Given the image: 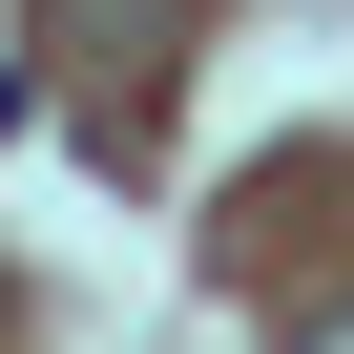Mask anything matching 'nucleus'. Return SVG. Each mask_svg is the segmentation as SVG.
I'll return each instance as SVG.
<instances>
[{"label":"nucleus","mask_w":354,"mask_h":354,"mask_svg":"<svg viewBox=\"0 0 354 354\" xmlns=\"http://www.w3.org/2000/svg\"><path fill=\"white\" fill-rule=\"evenodd\" d=\"M167 42H188V0H63V63H84V125H104V146L146 125V84H167Z\"/></svg>","instance_id":"obj_1"},{"label":"nucleus","mask_w":354,"mask_h":354,"mask_svg":"<svg viewBox=\"0 0 354 354\" xmlns=\"http://www.w3.org/2000/svg\"><path fill=\"white\" fill-rule=\"evenodd\" d=\"M292 354H354V292H313V313H292Z\"/></svg>","instance_id":"obj_2"}]
</instances>
